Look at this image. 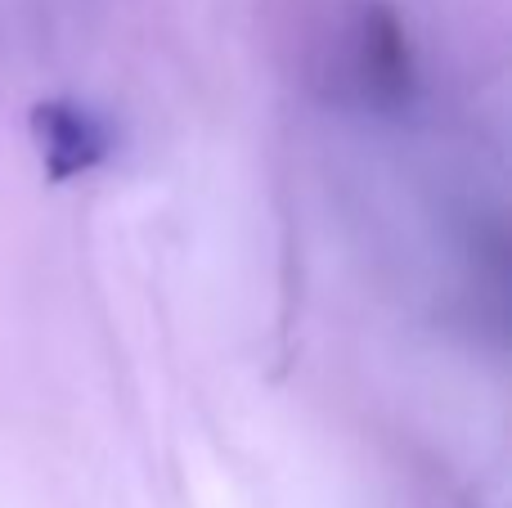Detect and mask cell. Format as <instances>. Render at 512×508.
<instances>
[{
  "label": "cell",
  "mask_w": 512,
  "mask_h": 508,
  "mask_svg": "<svg viewBox=\"0 0 512 508\" xmlns=\"http://www.w3.org/2000/svg\"><path fill=\"white\" fill-rule=\"evenodd\" d=\"M324 95L360 113H400L418 90V63L400 14L382 0H360L337 14L319 54Z\"/></svg>",
  "instance_id": "obj_1"
},
{
  "label": "cell",
  "mask_w": 512,
  "mask_h": 508,
  "mask_svg": "<svg viewBox=\"0 0 512 508\" xmlns=\"http://www.w3.org/2000/svg\"><path fill=\"white\" fill-rule=\"evenodd\" d=\"M32 140L41 153V167L54 185L77 180L108 162L113 153V131L95 108L77 104V99H41L32 108Z\"/></svg>",
  "instance_id": "obj_2"
}]
</instances>
